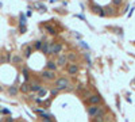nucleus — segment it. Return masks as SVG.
Segmentation results:
<instances>
[{
	"mask_svg": "<svg viewBox=\"0 0 135 122\" xmlns=\"http://www.w3.org/2000/svg\"><path fill=\"white\" fill-rule=\"evenodd\" d=\"M28 84H27V83H23V84H22V87H20V91L22 92H24V94H27V92H28Z\"/></svg>",
	"mask_w": 135,
	"mask_h": 122,
	"instance_id": "obj_13",
	"label": "nucleus"
},
{
	"mask_svg": "<svg viewBox=\"0 0 135 122\" xmlns=\"http://www.w3.org/2000/svg\"><path fill=\"white\" fill-rule=\"evenodd\" d=\"M40 76H42V79H45V80H54V79H55V73H54L53 71H49V69L43 71Z\"/></svg>",
	"mask_w": 135,
	"mask_h": 122,
	"instance_id": "obj_5",
	"label": "nucleus"
},
{
	"mask_svg": "<svg viewBox=\"0 0 135 122\" xmlns=\"http://www.w3.org/2000/svg\"><path fill=\"white\" fill-rule=\"evenodd\" d=\"M42 45H43L42 41H37V42H35V49H37V50H40V49H42Z\"/></svg>",
	"mask_w": 135,
	"mask_h": 122,
	"instance_id": "obj_15",
	"label": "nucleus"
},
{
	"mask_svg": "<svg viewBox=\"0 0 135 122\" xmlns=\"http://www.w3.org/2000/svg\"><path fill=\"white\" fill-rule=\"evenodd\" d=\"M61 52H62V44H51L50 45V50H49V53L50 54H60Z\"/></svg>",
	"mask_w": 135,
	"mask_h": 122,
	"instance_id": "obj_3",
	"label": "nucleus"
},
{
	"mask_svg": "<svg viewBox=\"0 0 135 122\" xmlns=\"http://www.w3.org/2000/svg\"><path fill=\"white\" fill-rule=\"evenodd\" d=\"M6 122H14V119H12V118H11V117H8V118H7V119H6Z\"/></svg>",
	"mask_w": 135,
	"mask_h": 122,
	"instance_id": "obj_23",
	"label": "nucleus"
},
{
	"mask_svg": "<svg viewBox=\"0 0 135 122\" xmlns=\"http://www.w3.org/2000/svg\"><path fill=\"white\" fill-rule=\"evenodd\" d=\"M93 122H104V115H97V117H94Z\"/></svg>",
	"mask_w": 135,
	"mask_h": 122,
	"instance_id": "obj_14",
	"label": "nucleus"
},
{
	"mask_svg": "<svg viewBox=\"0 0 135 122\" xmlns=\"http://www.w3.org/2000/svg\"><path fill=\"white\" fill-rule=\"evenodd\" d=\"M35 102H37V103H42V99H40V98H37V99H35Z\"/></svg>",
	"mask_w": 135,
	"mask_h": 122,
	"instance_id": "obj_24",
	"label": "nucleus"
},
{
	"mask_svg": "<svg viewBox=\"0 0 135 122\" xmlns=\"http://www.w3.org/2000/svg\"><path fill=\"white\" fill-rule=\"evenodd\" d=\"M16 122H24V121H16Z\"/></svg>",
	"mask_w": 135,
	"mask_h": 122,
	"instance_id": "obj_25",
	"label": "nucleus"
},
{
	"mask_svg": "<svg viewBox=\"0 0 135 122\" xmlns=\"http://www.w3.org/2000/svg\"><path fill=\"white\" fill-rule=\"evenodd\" d=\"M66 58H68L69 61H72V62H74V61L77 60V56H76L74 53H69V54L66 56Z\"/></svg>",
	"mask_w": 135,
	"mask_h": 122,
	"instance_id": "obj_12",
	"label": "nucleus"
},
{
	"mask_svg": "<svg viewBox=\"0 0 135 122\" xmlns=\"http://www.w3.org/2000/svg\"><path fill=\"white\" fill-rule=\"evenodd\" d=\"M114 4H115V6H120V4H122V0H114Z\"/></svg>",
	"mask_w": 135,
	"mask_h": 122,
	"instance_id": "obj_20",
	"label": "nucleus"
},
{
	"mask_svg": "<svg viewBox=\"0 0 135 122\" xmlns=\"http://www.w3.org/2000/svg\"><path fill=\"white\" fill-rule=\"evenodd\" d=\"M0 91H1V87H0Z\"/></svg>",
	"mask_w": 135,
	"mask_h": 122,
	"instance_id": "obj_26",
	"label": "nucleus"
},
{
	"mask_svg": "<svg viewBox=\"0 0 135 122\" xmlns=\"http://www.w3.org/2000/svg\"><path fill=\"white\" fill-rule=\"evenodd\" d=\"M46 68H47V69H49V71H53V72H55V71H57V64H55L54 61H47Z\"/></svg>",
	"mask_w": 135,
	"mask_h": 122,
	"instance_id": "obj_8",
	"label": "nucleus"
},
{
	"mask_svg": "<svg viewBox=\"0 0 135 122\" xmlns=\"http://www.w3.org/2000/svg\"><path fill=\"white\" fill-rule=\"evenodd\" d=\"M50 42H43V45H42V49L40 50L43 52L45 54H49V50H50Z\"/></svg>",
	"mask_w": 135,
	"mask_h": 122,
	"instance_id": "obj_9",
	"label": "nucleus"
},
{
	"mask_svg": "<svg viewBox=\"0 0 135 122\" xmlns=\"http://www.w3.org/2000/svg\"><path fill=\"white\" fill-rule=\"evenodd\" d=\"M30 88H31V91H39V90H40V88H42V87H40V84H39V83H33V84H31L30 85Z\"/></svg>",
	"mask_w": 135,
	"mask_h": 122,
	"instance_id": "obj_10",
	"label": "nucleus"
},
{
	"mask_svg": "<svg viewBox=\"0 0 135 122\" xmlns=\"http://www.w3.org/2000/svg\"><path fill=\"white\" fill-rule=\"evenodd\" d=\"M58 92H60V90H58V88H51V90H50V94L51 95H57Z\"/></svg>",
	"mask_w": 135,
	"mask_h": 122,
	"instance_id": "obj_19",
	"label": "nucleus"
},
{
	"mask_svg": "<svg viewBox=\"0 0 135 122\" xmlns=\"http://www.w3.org/2000/svg\"><path fill=\"white\" fill-rule=\"evenodd\" d=\"M66 61H68L66 56H65V54H61L60 57L57 58V62H55V64H57L58 67H64V65L66 64Z\"/></svg>",
	"mask_w": 135,
	"mask_h": 122,
	"instance_id": "obj_7",
	"label": "nucleus"
},
{
	"mask_svg": "<svg viewBox=\"0 0 135 122\" xmlns=\"http://www.w3.org/2000/svg\"><path fill=\"white\" fill-rule=\"evenodd\" d=\"M55 88H58L60 91H70V90H73V87L70 84V80L66 77L55 79Z\"/></svg>",
	"mask_w": 135,
	"mask_h": 122,
	"instance_id": "obj_1",
	"label": "nucleus"
},
{
	"mask_svg": "<svg viewBox=\"0 0 135 122\" xmlns=\"http://www.w3.org/2000/svg\"><path fill=\"white\" fill-rule=\"evenodd\" d=\"M66 71L69 75H77L80 69H78V65L76 64V62H70V64L66 67Z\"/></svg>",
	"mask_w": 135,
	"mask_h": 122,
	"instance_id": "obj_4",
	"label": "nucleus"
},
{
	"mask_svg": "<svg viewBox=\"0 0 135 122\" xmlns=\"http://www.w3.org/2000/svg\"><path fill=\"white\" fill-rule=\"evenodd\" d=\"M101 102V96L100 95H91L89 98H88V103L91 106H94V105H99Z\"/></svg>",
	"mask_w": 135,
	"mask_h": 122,
	"instance_id": "obj_6",
	"label": "nucleus"
},
{
	"mask_svg": "<svg viewBox=\"0 0 135 122\" xmlns=\"http://www.w3.org/2000/svg\"><path fill=\"white\" fill-rule=\"evenodd\" d=\"M23 75H24V77H28V72H27V69H23Z\"/></svg>",
	"mask_w": 135,
	"mask_h": 122,
	"instance_id": "obj_22",
	"label": "nucleus"
},
{
	"mask_svg": "<svg viewBox=\"0 0 135 122\" xmlns=\"http://www.w3.org/2000/svg\"><path fill=\"white\" fill-rule=\"evenodd\" d=\"M87 113L91 118H94V117H97V115H104V110H103V107H101L100 105L89 106V107L87 108Z\"/></svg>",
	"mask_w": 135,
	"mask_h": 122,
	"instance_id": "obj_2",
	"label": "nucleus"
},
{
	"mask_svg": "<svg viewBox=\"0 0 135 122\" xmlns=\"http://www.w3.org/2000/svg\"><path fill=\"white\" fill-rule=\"evenodd\" d=\"M14 62H20V57L15 56V57H14Z\"/></svg>",
	"mask_w": 135,
	"mask_h": 122,
	"instance_id": "obj_21",
	"label": "nucleus"
},
{
	"mask_svg": "<svg viewBox=\"0 0 135 122\" xmlns=\"http://www.w3.org/2000/svg\"><path fill=\"white\" fill-rule=\"evenodd\" d=\"M46 30H47V33H50V34H55V30L50 26H46Z\"/></svg>",
	"mask_w": 135,
	"mask_h": 122,
	"instance_id": "obj_17",
	"label": "nucleus"
},
{
	"mask_svg": "<svg viewBox=\"0 0 135 122\" xmlns=\"http://www.w3.org/2000/svg\"><path fill=\"white\" fill-rule=\"evenodd\" d=\"M46 94H47V91L45 90V88H40L39 91H38V95H39V96H45Z\"/></svg>",
	"mask_w": 135,
	"mask_h": 122,
	"instance_id": "obj_16",
	"label": "nucleus"
},
{
	"mask_svg": "<svg viewBox=\"0 0 135 122\" xmlns=\"http://www.w3.org/2000/svg\"><path fill=\"white\" fill-rule=\"evenodd\" d=\"M8 94H10V95H12V96H14V95H16V94H18V88L15 87V85L10 87V88H8Z\"/></svg>",
	"mask_w": 135,
	"mask_h": 122,
	"instance_id": "obj_11",
	"label": "nucleus"
},
{
	"mask_svg": "<svg viewBox=\"0 0 135 122\" xmlns=\"http://www.w3.org/2000/svg\"><path fill=\"white\" fill-rule=\"evenodd\" d=\"M24 56H26V57H30V56H31V47H27V49H26Z\"/></svg>",
	"mask_w": 135,
	"mask_h": 122,
	"instance_id": "obj_18",
	"label": "nucleus"
}]
</instances>
